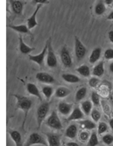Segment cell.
<instances>
[{
    "mask_svg": "<svg viewBox=\"0 0 113 146\" xmlns=\"http://www.w3.org/2000/svg\"><path fill=\"white\" fill-rule=\"evenodd\" d=\"M13 96L17 100V107H16L17 108L16 109L22 110L25 113V118H24L23 125H22V129H24L25 122H26L27 115H28V112L30 111L31 108H32V106H33V102L30 99H28L25 96H21V95H18V94H13Z\"/></svg>",
    "mask_w": 113,
    "mask_h": 146,
    "instance_id": "6da1fadb",
    "label": "cell"
},
{
    "mask_svg": "<svg viewBox=\"0 0 113 146\" xmlns=\"http://www.w3.org/2000/svg\"><path fill=\"white\" fill-rule=\"evenodd\" d=\"M49 111V103L44 102L40 105L37 109V123H38V129H40L41 123L45 120L47 115V113Z\"/></svg>",
    "mask_w": 113,
    "mask_h": 146,
    "instance_id": "7a4b0ae2",
    "label": "cell"
},
{
    "mask_svg": "<svg viewBox=\"0 0 113 146\" xmlns=\"http://www.w3.org/2000/svg\"><path fill=\"white\" fill-rule=\"evenodd\" d=\"M47 42H48V49L47 54V65L49 68H55L57 66V59L54 52L52 44H51V38L47 40Z\"/></svg>",
    "mask_w": 113,
    "mask_h": 146,
    "instance_id": "3957f363",
    "label": "cell"
},
{
    "mask_svg": "<svg viewBox=\"0 0 113 146\" xmlns=\"http://www.w3.org/2000/svg\"><path fill=\"white\" fill-rule=\"evenodd\" d=\"M46 124L47 126L51 129H62V124L60 122V118L58 117V114L56 113L55 111H53L52 113H51V115L47 118V121H46Z\"/></svg>",
    "mask_w": 113,
    "mask_h": 146,
    "instance_id": "277c9868",
    "label": "cell"
},
{
    "mask_svg": "<svg viewBox=\"0 0 113 146\" xmlns=\"http://www.w3.org/2000/svg\"><path fill=\"white\" fill-rule=\"evenodd\" d=\"M35 144H41V145H45L47 146L48 143H47V142L45 141V139L38 133H32L30 135L28 139L26 140L25 146H33Z\"/></svg>",
    "mask_w": 113,
    "mask_h": 146,
    "instance_id": "5b68a950",
    "label": "cell"
},
{
    "mask_svg": "<svg viewBox=\"0 0 113 146\" xmlns=\"http://www.w3.org/2000/svg\"><path fill=\"white\" fill-rule=\"evenodd\" d=\"M75 53L78 60H81L87 54L86 47L83 44L77 36H75Z\"/></svg>",
    "mask_w": 113,
    "mask_h": 146,
    "instance_id": "8992f818",
    "label": "cell"
},
{
    "mask_svg": "<svg viewBox=\"0 0 113 146\" xmlns=\"http://www.w3.org/2000/svg\"><path fill=\"white\" fill-rule=\"evenodd\" d=\"M60 57L61 60V62L62 64L66 67V68H70L73 64V62H72V57L69 54V52L67 48V47H62V48L60 51Z\"/></svg>",
    "mask_w": 113,
    "mask_h": 146,
    "instance_id": "52a82bcc",
    "label": "cell"
},
{
    "mask_svg": "<svg viewBox=\"0 0 113 146\" xmlns=\"http://www.w3.org/2000/svg\"><path fill=\"white\" fill-rule=\"evenodd\" d=\"M47 49H48V42H47H47H46V45H45L44 48L42 49V51L40 52L39 54L35 55V56L29 55L28 57H29V59L31 61L36 62L37 64L42 65L43 62H44V59H45V57L47 56Z\"/></svg>",
    "mask_w": 113,
    "mask_h": 146,
    "instance_id": "ba28073f",
    "label": "cell"
},
{
    "mask_svg": "<svg viewBox=\"0 0 113 146\" xmlns=\"http://www.w3.org/2000/svg\"><path fill=\"white\" fill-rule=\"evenodd\" d=\"M10 5L14 14L18 16L23 15L25 2H22L21 0H10Z\"/></svg>",
    "mask_w": 113,
    "mask_h": 146,
    "instance_id": "9c48e42d",
    "label": "cell"
},
{
    "mask_svg": "<svg viewBox=\"0 0 113 146\" xmlns=\"http://www.w3.org/2000/svg\"><path fill=\"white\" fill-rule=\"evenodd\" d=\"M37 80H39L41 83H45V84H53L55 82L54 77L49 75L47 72H39L36 75Z\"/></svg>",
    "mask_w": 113,
    "mask_h": 146,
    "instance_id": "30bf717a",
    "label": "cell"
},
{
    "mask_svg": "<svg viewBox=\"0 0 113 146\" xmlns=\"http://www.w3.org/2000/svg\"><path fill=\"white\" fill-rule=\"evenodd\" d=\"M42 5H37V7L35 9V11L34 12V13L32 14V16H31L28 19H27V27L28 28L31 30V29H33L37 25H38V22H37V19H36V17H37V14H38V12H39V10L41 8Z\"/></svg>",
    "mask_w": 113,
    "mask_h": 146,
    "instance_id": "8fae6325",
    "label": "cell"
},
{
    "mask_svg": "<svg viewBox=\"0 0 113 146\" xmlns=\"http://www.w3.org/2000/svg\"><path fill=\"white\" fill-rule=\"evenodd\" d=\"M47 143L48 146H60V135L54 133H47Z\"/></svg>",
    "mask_w": 113,
    "mask_h": 146,
    "instance_id": "7c38bea8",
    "label": "cell"
},
{
    "mask_svg": "<svg viewBox=\"0 0 113 146\" xmlns=\"http://www.w3.org/2000/svg\"><path fill=\"white\" fill-rule=\"evenodd\" d=\"M83 110L80 109L79 108H75L74 110L71 112V113L69 114V116L68 118V121H75V120H81L83 118Z\"/></svg>",
    "mask_w": 113,
    "mask_h": 146,
    "instance_id": "4fadbf2b",
    "label": "cell"
},
{
    "mask_svg": "<svg viewBox=\"0 0 113 146\" xmlns=\"http://www.w3.org/2000/svg\"><path fill=\"white\" fill-rule=\"evenodd\" d=\"M72 108H73L72 104H68L67 102H60L58 106V110L63 115H68L71 113Z\"/></svg>",
    "mask_w": 113,
    "mask_h": 146,
    "instance_id": "5bb4252c",
    "label": "cell"
},
{
    "mask_svg": "<svg viewBox=\"0 0 113 146\" xmlns=\"http://www.w3.org/2000/svg\"><path fill=\"white\" fill-rule=\"evenodd\" d=\"M8 27L12 29V30H14V31H16V32H18V33H20V34H27V35H30L31 36H33V35H32V33H31L30 29L26 25H18V26L9 25Z\"/></svg>",
    "mask_w": 113,
    "mask_h": 146,
    "instance_id": "9a60e30c",
    "label": "cell"
},
{
    "mask_svg": "<svg viewBox=\"0 0 113 146\" xmlns=\"http://www.w3.org/2000/svg\"><path fill=\"white\" fill-rule=\"evenodd\" d=\"M26 89H27V92L30 93V94L36 96L39 100H42L41 95H40V92H39L38 87L34 84H33V83H28V84L26 85Z\"/></svg>",
    "mask_w": 113,
    "mask_h": 146,
    "instance_id": "2e32d148",
    "label": "cell"
},
{
    "mask_svg": "<svg viewBox=\"0 0 113 146\" xmlns=\"http://www.w3.org/2000/svg\"><path fill=\"white\" fill-rule=\"evenodd\" d=\"M18 40H19V50L21 52L22 54L24 55H28L30 54V52H32L34 48H31L29 46H27L23 40V38L21 35H18Z\"/></svg>",
    "mask_w": 113,
    "mask_h": 146,
    "instance_id": "e0dca14e",
    "label": "cell"
},
{
    "mask_svg": "<svg viewBox=\"0 0 113 146\" xmlns=\"http://www.w3.org/2000/svg\"><path fill=\"white\" fill-rule=\"evenodd\" d=\"M102 54V48H96L92 50L91 54L89 56V62L90 64H96V62L100 59Z\"/></svg>",
    "mask_w": 113,
    "mask_h": 146,
    "instance_id": "ac0fdd59",
    "label": "cell"
},
{
    "mask_svg": "<svg viewBox=\"0 0 113 146\" xmlns=\"http://www.w3.org/2000/svg\"><path fill=\"white\" fill-rule=\"evenodd\" d=\"M10 137H12L13 142L15 143L16 146H22V141H21V135L17 130H9Z\"/></svg>",
    "mask_w": 113,
    "mask_h": 146,
    "instance_id": "d6986e66",
    "label": "cell"
},
{
    "mask_svg": "<svg viewBox=\"0 0 113 146\" xmlns=\"http://www.w3.org/2000/svg\"><path fill=\"white\" fill-rule=\"evenodd\" d=\"M66 137L68 138H75L77 134V126L76 124H71L66 129Z\"/></svg>",
    "mask_w": 113,
    "mask_h": 146,
    "instance_id": "ffe728a7",
    "label": "cell"
},
{
    "mask_svg": "<svg viewBox=\"0 0 113 146\" xmlns=\"http://www.w3.org/2000/svg\"><path fill=\"white\" fill-rule=\"evenodd\" d=\"M104 73V62H100L93 69V75L96 77H102Z\"/></svg>",
    "mask_w": 113,
    "mask_h": 146,
    "instance_id": "44dd1931",
    "label": "cell"
},
{
    "mask_svg": "<svg viewBox=\"0 0 113 146\" xmlns=\"http://www.w3.org/2000/svg\"><path fill=\"white\" fill-rule=\"evenodd\" d=\"M61 78L66 82L71 83V84H75V83H78L80 81L79 77L73 75V74H63V75H61Z\"/></svg>",
    "mask_w": 113,
    "mask_h": 146,
    "instance_id": "7402d4cb",
    "label": "cell"
},
{
    "mask_svg": "<svg viewBox=\"0 0 113 146\" xmlns=\"http://www.w3.org/2000/svg\"><path fill=\"white\" fill-rule=\"evenodd\" d=\"M76 71L79 73L80 75H81L83 77H85V78H88L90 76V70L86 64L81 65L79 68L76 69Z\"/></svg>",
    "mask_w": 113,
    "mask_h": 146,
    "instance_id": "603a6c76",
    "label": "cell"
},
{
    "mask_svg": "<svg viewBox=\"0 0 113 146\" xmlns=\"http://www.w3.org/2000/svg\"><path fill=\"white\" fill-rule=\"evenodd\" d=\"M70 93V91L65 87H59L55 91V96L57 98H65Z\"/></svg>",
    "mask_w": 113,
    "mask_h": 146,
    "instance_id": "cb8c5ba5",
    "label": "cell"
},
{
    "mask_svg": "<svg viewBox=\"0 0 113 146\" xmlns=\"http://www.w3.org/2000/svg\"><path fill=\"white\" fill-rule=\"evenodd\" d=\"M105 5H104V4L102 3V1H100V2H98L97 5H96V6H95V13L97 15V16H101V15H102L104 13H105Z\"/></svg>",
    "mask_w": 113,
    "mask_h": 146,
    "instance_id": "d4e9b609",
    "label": "cell"
},
{
    "mask_svg": "<svg viewBox=\"0 0 113 146\" xmlns=\"http://www.w3.org/2000/svg\"><path fill=\"white\" fill-rule=\"evenodd\" d=\"M81 128L83 129H94L96 128V123L89 120H85L80 122Z\"/></svg>",
    "mask_w": 113,
    "mask_h": 146,
    "instance_id": "484cf974",
    "label": "cell"
},
{
    "mask_svg": "<svg viewBox=\"0 0 113 146\" xmlns=\"http://www.w3.org/2000/svg\"><path fill=\"white\" fill-rule=\"evenodd\" d=\"M87 94V88L86 87H81L80 88L76 93V101H81V100H83Z\"/></svg>",
    "mask_w": 113,
    "mask_h": 146,
    "instance_id": "4316f807",
    "label": "cell"
},
{
    "mask_svg": "<svg viewBox=\"0 0 113 146\" xmlns=\"http://www.w3.org/2000/svg\"><path fill=\"white\" fill-rule=\"evenodd\" d=\"M81 108L83 110V112L85 113V114H89L90 112H91V109H92V103L89 100H86V101H83L81 103Z\"/></svg>",
    "mask_w": 113,
    "mask_h": 146,
    "instance_id": "83f0119b",
    "label": "cell"
},
{
    "mask_svg": "<svg viewBox=\"0 0 113 146\" xmlns=\"http://www.w3.org/2000/svg\"><path fill=\"white\" fill-rule=\"evenodd\" d=\"M98 144V138H97V134L96 131H93L91 133L89 139V143H88V146H97Z\"/></svg>",
    "mask_w": 113,
    "mask_h": 146,
    "instance_id": "f1b7e54d",
    "label": "cell"
},
{
    "mask_svg": "<svg viewBox=\"0 0 113 146\" xmlns=\"http://www.w3.org/2000/svg\"><path fill=\"white\" fill-rule=\"evenodd\" d=\"M42 92H43V94L44 96L46 97L47 100H49L51 98V96L53 95V92H54V89L53 87H51V86H44L42 88Z\"/></svg>",
    "mask_w": 113,
    "mask_h": 146,
    "instance_id": "f546056e",
    "label": "cell"
},
{
    "mask_svg": "<svg viewBox=\"0 0 113 146\" xmlns=\"http://www.w3.org/2000/svg\"><path fill=\"white\" fill-rule=\"evenodd\" d=\"M90 97H91V101H92V103H93V105L96 106V107L99 106V104H100V98H99V95L97 94V92H92Z\"/></svg>",
    "mask_w": 113,
    "mask_h": 146,
    "instance_id": "4dcf8cb0",
    "label": "cell"
},
{
    "mask_svg": "<svg viewBox=\"0 0 113 146\" xmlns=\"http://www.w3.org/2000/svg\"><path fill=\"white\" fill-rule=\"evenodd\" d=\"M102 141L104 142V143H105L106 145H110L113 143V135L110 134L104 135L102 138Z\"/></svg>",
    "mask_w": 113,
    "mask_h": 146,
    "instance_id": "1f68e13d",
    "label": "cell"
},
{
    "mask_svg": "<svg viewBox=\"0 0 113 146\" xmlns=\"http://www.w3.org/2000/svg\"><path fill=\"white\" fill-rule=\"evenodd\" d=\"M97 129H98V134L102 135V134H104V132H106L108 130V126L104 122H100L99 125H98Z\"/></svg>",
    "mask_w": 113,
    "mask_h": 146,
    "instance_id": "d6a6232c",
    "label": "cell"
},
{
    "mask_svg": "<svg viewBox=\"0 0 113 146\" xmlns=\"http://www.w3.org/2000/svg\"><path fill=\"white\" fill-rule=\"evenodd\" d=\"M91 117L93 119L94 121H98L101 118V113L97 109H93L91 111Z\"/></svg>",
    "mask_w": 113,
    "mask_h": 146,
    "instance_id": "836d02e7",
    "label": "cell"
},
{
    "mask_svg": "<svg viewBox=\"0 0 113 146\" xmlns=\"http://www.w3.org/2000/svg\"><path fill=\"white\" fill-rule=\"evenodd\" d=\"M98 83H99V79L97 78V77H93L89 80V85L90 87H96L98 85Z\"/></svg>",
    "mask_w": 113,
    "mask_h": 146,
    "instance_id": "e575fe53",
    "label": "cell"
},
{
    "mask_svg": "<svg viewBox=\"0 0 113 146\" xmlns=\"http://www.w3.org/2000/svg\"><path fill=\"white\" fill-rule=\"evenodd\" d=\"M104 58L107 60L113 59V48H108L104 52Z\"/></svg>",
    "mask_w": 113,
    "mask_h": 146,
    "instance_id": "d590c367",
    "label": "cell"
},
{
    "mask_svg": "<svg viewBox=\"0 0 113 146\" xmlns=\"http://www.w3.org/2000/svg\"><path fill=\"white\" fill-rule=\"evenodd\" d=\"M80 139L83 142H86L87 140L89 139V134L87 131H83L80 134Z\"/></svg>",
    "mask_w": 113,
    "mask_h": 146,
    "instance_id": "8d00e7d4",
    "label": "cell"
},
{
    "mask_svg": "<svg viewBox=\"0 0 113 146\" xmlns=\"http://www.w3.org/2000/svg\"><path fill=\"white\" fill-rule=\"evenodd\" d=\"M32 4L33 5H39V4H40V5H48L49 4V1L48 0H33L32 1Z\"/></svg>",
    "mask_w": 113,
    "mask_h": 146,
    "instance_id": "74e56055",
    "label": "cell"
},
{
    "mask_svg": "<svg viewBox=\"0 0 113 146\" xmlns=\"http://www.w3.org/2000/svg\"><path fill=\"white\" fill-rule=\"evenodd\" d=\"M108 37H109V40H110V42L113 43V31H110L108 33Z\"/></svg>",
    "mask_w": 113,
    "mask_h": 146,
    "instance_id": "f35d334b",
    "label": "cell"
},
{
    "mask_svg": "<svg viewBox=\"0 0 113 146\" xmlns=\"http://www.w3.org/2000/svg\"><path fill=\"white\" fill-rule=\"evenodd\" d=\"M66 145H67V146H79L78 143H75V142H68V143H67Z\"/></svg>",
    "mask_w": 113,
    "mask_h": 146,
    "instance_id": "ab89813d",
    "label": "cell"
},
{
    "mask_svg": "<svg viewBox=\"0 0 113 146\" xmlns=\"http://www.w3.org/2000/svg\"><path fill=\"white\" fill-rule=\"evenodd\" d=\"M104 3H105V5H112V3H113V0H104Z\"/></svg>",
    "mask_w": 113,
    "mask_h": 146,
    "instance_id": "60d3db41",
    "label": "cell"
},
{
    "mask_svg": "<svg viewBox=\"0 0 113 146\" xmlns=\"http://www.w3.org/2000/svg\"><path fill=\"white\" fill-rule=\"evenodd\" d=\"M107 19H109V20H113V12H111V13L108 15Z\"/></svg>",
    "mask_w": 113,
    "mask_h": 146,
    "instance_id": "b9f144b4",
    "label": "cell"
},
{
    "mask_svg": "<svg viewBox=\"0 0 113 146\" xmlns=\"http://www.w3.org/2000/svg\"><path fill=\"white\" fill-rule=\"evenodd\" d=\"M110 126L111 129L113 130V118L110 120Z\"/></svg>",
    "mask_w": 113,
    "mask_h": 146,
    "instance_id": "7bdbcfd3",
    "label": "cell"
},
{
    "mask_svg": "<svg viewBox=\"0 0 113 146\" xmlns=\"http://www.w3.org/2000/svg\"><path fill=\"white\" fill-rule=\"evenodd\" d=\"M110 71L111 73H113V62L110 64Z\"/></svg>",
    "mask_w": 113,
    "mask_h": 146,
    "instance_id": "ee69618b",
    "label": "cell"
},
{
    "mask_svg": "<svg viewBox=\"0 0 113 146\" xmlns=\"http://www.w3.org/2000/svg\"><path fill=\"white\" fill-rule=\"evenodd\" d=\"M112 5V8H113V3H112V5Z\"/></svg>",
    "mask_w": 113,
    "mask_h": 146,
    "instance_id": "f6af8a7d",
    "label": "cell"
},
{
    "mask_svg": "<svg viewBox=\"0 0 113 146\" xmlns=\"http://www.w3.org/2000/svg\"><path fill=\"white\" fill-rule=\"evenodd\" d=\"M66 146H67V145H66Z\"/></svg>",
    "mask_w": 113,
    "mask_h": 146,
    "instance_id": "bcb514c9",
    "label": "cell"
}]
</instances>
